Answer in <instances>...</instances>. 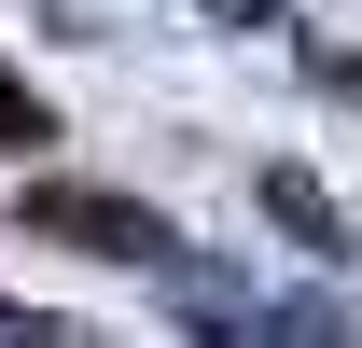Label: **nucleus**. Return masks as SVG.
<instances>
[{
	"label": "nucleus",
	"instance_id": "obj_1",
	"mask_svg": "<svg viewBox=\"0 0 362 348\" xmlns=\"http://www.w3.org/2000/svg\"><path fill=\"white\" fill-rule=\"evenodd\" d=\"M28 223H42V237H84L98 265H181L168 209H139V195H98V181H42V195H28Z\"/></svg>",
	"mask_w": 362,
	"mask_h": 348
},
{
	"label": "nucleus",
	"instance_id": "obj_2",
	"mask_svg": "<svg viewBox=\"0 0 362 348\" xmlns=\"http://www.w3.org/2000/svg\"><path fill=\"white\" fill-rule=\"evenodd\" d=\"M265 209H279V223H293V237H307V251H320V265L349 251V223H334V195H320V181H293V168H279V181H265Z\"/></svg>",
	"mask_w": 362,
	"mask_h": 348
},
{
	"label": "nucleus",
	"instance_id": "obj_3",
	"mask_svg": "<svg viewBox=\"0 0 362 348\" xmlns=\"http://www.w3.org/2000/svg\"><path fill=\"white\" fill-rule=\"evenodd\" d=\"M28 139H56V112L14 84V70H0V153H28Z\"/></svg>",
	"mask_w": 362,
	"mask_h": 348
},
{
	"label": "nucleus",
	"instance_id": "obj_4",
	"mask_svg": "<svg viewBox=\"0 0 362 348\" xmlns=\"http://www.w3.org/2000/svg\"><path fill=\"white\" fill-rule=\"evenodd\" d=\"M209 14H237V28H265V14H279V0H209Z\"/></svg>",
	"mask_w": 362,
	"mask_h": 348
},
{
	"label": "nucleus",
	"instance_id": "obj_5",
	"mask_svg": "<svg viewBox=\"0 0 362 348\" xmlns=\"http://www.w3.org/2000/svg\"><path fill=\"white\" fill-rule=\"evenodd\" d=\"M0 348H42V335H0Z\"/></svg>",
	"mask_w": 362,
	"mask_h": 348
}]
</instances>
